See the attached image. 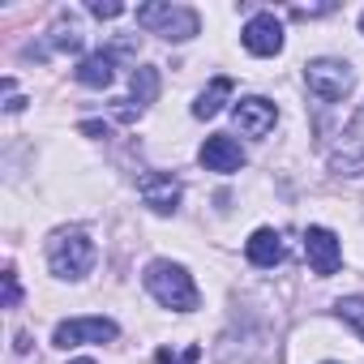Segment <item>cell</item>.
<instances>
[{
  "instance_id": "1",
  "label": "cell",
  "mask_w": 364,
  "mask_h": 364,
  "mask_svg": "<svg viewBox=\"0 0 364 364\" xmlns=\"http://www.w3.org/2000/svg\"><path fill=\"white\" fill-rule=\"evenodd\" d=\"M141 279H146V291H150L163 309L193 313V309L202 304V296H198V287H193L189 270H185V266H176V262H150Z\"/></svg>"
},
{
  "instance_id": "2",
  "label": "cell",
  "mask_w": 364,
  "mask_h": 364,
  "mask_svg": "<svg viewBox=\"0 0 364 364\" xmlns=\"http://www.w3.org/2000/svg\"><path fill=\"white\" fill-rule=\"evenodd\" d=\"M48 266H52L56 279H86L90 266H95V240L82 228L56 232L52 245H48Z\"/></svg>"
},
{
  "instance_id": "3",
  "label": "cell",
  "mask_w": 364,
  "mask_h": 364,
  "mask_svg": "<svg viewBox=\"0 0 364 364\" xmlns=\"http://www.w3.org/2000/svg\"><path fill=\"white\" fill-rule=\"evenodd\" d=\"M137 26L163 35L167 43H185V39L198 35L202 22H198V14L185 9V5H163V0H154V5H141V9H137Z\"/></svg>"
},
{
  "instance_id": "4",
  "label": "cell",
  "mask_w": 364,
  "mask_h": 364,
  "mask_svg": "<svg viewBox=\"0 0 364 364\" xmlns=\"http://www.w3.org/2000/svg\"><path fill=\"white\" fill-rule=\"evenodd\" d=\"M304 86L321 103H343L351 95V86H355V73H351V65L321 56V60H309L304 65Z\"/></svg>"
},
{
  "instance_id": "5",
  "label": "cell",
  "mask_w": 364,
  "mask_h": 364,
  "mask_svg": "<svg viewBox=\"0 0 364 364\" xmlns=\"http://www.w3.org/2000/svg\"><path fill=\"white\" fill-rule=\"evenodd\" d=\"M330 171H338V176H364V103L351 116V124L338 133V141L330 150Z\"/></svg>"
},
{
  "instance_id": "6",
  "label": "cell",
  "mask_w": 364,
  "mask_h": 364,
  "mask_svg": "<svg viewBox=\"0 0 364 364\" xmlns=\"http://www.w3.org/2000/svg\"><path fill=\"white\" fill-rule=\"evenodd\" d=\"M120 334V326L112 317H73V321H60L52 330V343L56 347H82V343H112Z\"/></svg>"
},
{
  "instance_id": "7",
  "label": "cell",
  "mask_w": 364,
  "mask_h": 364,
  "mask_svg": "<svg viewBox=\"0 0 364 364\" xmlns=\"http://www.w3.org/2000/svg\"><path fill=\"white\" fill-rule=\"evenodd\" d=\"M304 257H309L317 279H330L338 270V262H343V245H338V236L330 228H309L304 232Z\"/></svg>"
},
{
  "instance_id": "8",
  "label": "cell",
  "mask_w": 364,
  "mask_h": 364,
  "mask_svg": "<svg viewBox=\"0 0 364 364\" xmlns=\"http://www.w3.org/2000/svg\"><path fill=\"white\" fill-rule=\"evenodd\" d=\"M240 43H245L253 56H279V52H283V22H279L274 14H257V18L245 22Z\"/></svg>"
},
{
  "instance_id": "9",
  "label": "cell",
  "mask_w": 364,
  "mask_h": 364,
  "mask_svg": "<svg viewBox=\"0 0 364 364\" xmlns=\"http://www.w3.org/2000/svg\"><path fill=\"white\" fill-rule=\"evenodd\" d=\"M137 193H141V202L154 215H176V206H180V180L167 176V171H146L137 180Z\"/></svg>"
},
{
  "instance_id": "10",
  "label": "cell",
  "mask_w": 364,
  "mask_h": 364,
  "mask_svg": "<svg viewBox=\"0 0 364 364\" xmlns=\"http://www.w3.org/2000/svg\"><path fill=\"white\" fill-rule=\"evenodd\" d=\"M232 116H236V129L245 137H266L274 129V120H279V107L270 99H262V95H249V99H240L232 107Z\"/></svg>"
},
{
  "instance_id": "11",
  "label": "cell",
  "mask_w": 364,
  "mask_h": 364,
  "mask_svg": "<svg viewBox=\"0 0 364 364\" xmlns=\"http://www.w3.org/2000/svg\"><path fill=\"white\" fill-rule=\"evenodd\" d=\"M198 159H202V167H206V171H219V176H232V171H240V167H245V150H240V141H232L228 133L206 137V141H202V150H198Z\"/></svg>"
},
{
  "instance_id": "12",
  "label": "cell",
  "mask_w": 364,
  "mask_h": 364,
  "mask_svg": "<svg viewBox=\"0 0 364 364\" xmlns=\"http://www.w3.org/2000/svg\"><path fill=\"white\" fill-rule=\"evenodd\" d=\"M245 257H249L253 266H262V270L279 266V262H283V236H279L274 228H257V232L249 236V245H245Z\"/></svg>"
},
{
  "instance_id": "13",
  "label": "cell",
  "mask_w": 364,
  "mask_h": 364,
  "mask_svg": "<svg viewBox=\"0 0 364 364\" xmlns=\"http://www.w3.org/2000/svg\"><path fill=\"white\" fill-rule=\"evenodd\" d=\"M112 77H116V56H112V52H90V56L77 65V82L90 86V90L112 86Z\"/></svg>"
},
{
  "instance_id": "14",
  "label": "cell",
  "mask_w": 364,
  "mask_h": 364,
  "mask_svg": "<svg viewBox=\"0 0 364 364\" xmlns=\"http://www.w3.org/2000/svg\"><path fill=\"white\" fill-rule=\"evenodd\" d=\"M232 90H236V86H232V77H215V82H210V86L198 95V103H193V116H198V120H210V116H219V112H223V103L232 99Z\"/></svg>"
},
{
  "instance_id": "15",
  "label": "cell",
  "mask_w": 364,
  "mask_h": 364,
  "mask_svg": "<svg viewBox=\"0 0 364 364\" xmlns=\"http://www.w3.org/2000/svg\"><path fill=\"white\" fill-rule=\"evenodd\" d=\"M154 99H159V69H154V65L133 69V103H137V112H141L146 103H154Z\"/></svg>"
},
{
  "instance_id": "16",
  "label": "cell",
  "mask_w": 364,
  "mask_h": 364,
  "mask_svg": "<svg viewBox=\"0 0 364 364\" xmlns=\"http://www.w3.org/2000/svg\"><path fill=\"white\" fill-rule=\"evenodd\" d=\"M334 309H338V317L351 321V326L360 330V338H364V296H343Z\"/></svg>"
},
{
  "instance_id": "17",
  "label": "cell",
  "mask_w": 364,
  "mask_h": 364,
  "mask_svg": "<svg viewBox=\"0 0 364 364\" xmlns=\"http://www.w3.org/2000/svg\"><path fill=\"white\" fill-rule=\"evenodd\" d=\"M52 43H56L60 52H82V35H77L73 26H56V35H52Z\"/></svg>"
},
{
  "instance_id": "18",
  "label": "cell",
  "mask_w": 364,
  "mask_h": 364,
  "mask_svg": "<svg viewBox=\"0 0 364 364\" xmlns=\"http://www.w3.org/2000/svg\"><path fill=\"white\" fill-rule=\"evenodd\" d=\"M95 18H120L124 14V5H116V0H90V5H86Z\"/></svg>"
},
{
  "instance_id": "19",
  "label": "cell",
  "mask_w": 364,
  "mask_h": 364,
  "mask_svg": "<svg viewBox=\"0 0 364 364\" xmlns=\"http://www.w3.org/2000/svg\"><path fill=\"white\" fill-rule=\"evenodd\" d=\"M18 300H22V287H18V274L9 270V274H5V304L18 309Z\"/></svg>"
},
{
  "instance_id": "20",
  "label": "cell",
  "mask_w": 364,
  "mask_h": 364,
  "mask_svg": "<svg viewBox=\"0 0 364 364\" xmlns=\"http://www.w3.org/2000/svg\"><path fill=\"white\" fill-rule=\"evenodd\" d=\"M82 133H86V137H107V124H99V120H82Z\"/></svg>"
},
{
  "instance_id": "21",
  "label": "cell",
  "mask_w": 364,
  "mask_h": 364,
  "mask_svg": "<svg viewBox=\"0 0 364 364\" xmlns=\"http://www.w3.org/2000/svg\"><path fill=\"white\" fill-rule=\"evenodd\" d=\"M73 364H95V360H73Z\"/></svg>"
},
{
  "instance_id": "22",
  "label": "cell",
  "mask_w": 364,
  "mask_h": 364,
  "mask_svg": "<svg viewBox=\"0 0 364 364\" xmlns=\"http://www.w3.org/2000/svg\"><path fill=\"white\" fill-rule=\"evenodd\" d=\"M360 31H364V14H360Z\"/></svg>"
},
{
  "instance_id": "23",
  "label": "cell",
  "mask_w": 364,
  "mask_h": 364,
  "mask_svg": "<svg viewBox=\"0 0 364 364\" xmlns=\"http://www.w3.org/2000/svg\"><path fill=\"white\" fill-rule=\"evenodd\" d=\"M326 364H338V360H326Z\"/></svg>"
}]
</instances>
